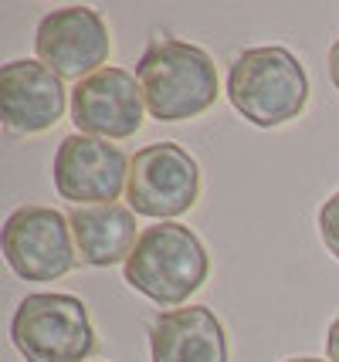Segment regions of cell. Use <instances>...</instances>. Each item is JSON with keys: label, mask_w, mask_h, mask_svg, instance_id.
<instances>
[{"label": "cell", "mask_w": 339, "mask_h": 362, "mask_svg": "<svg viewBox=\"0 0 339 362\" xmlns=\"http://www.w3.org/2000/svg\"><path fill=\"white\" fill-rule=\"evenodd\" d=\"M146 112L160 122L197 119L217 102V64L204 47L177 37H153L136 64Z\"/></svg>", "instance_id": "obj_1"}, {"label": "cell", "mask_w": 339, "mask_h": 362, "mask_svg": "<svg viewBox=\"0 0 339 362\" xmlns=\"http://www.w3.org/2000/svg\"><path fill=\"white\" fill-rule=\"evenodd\" d=\"M207 271L210 257L200 237L177 221H163L139 234L122 278L160 308H177L207 281Z\"/></svg>", "instance_id": "obj_2"}, {"label": "cell", "mask_w": 339, "mask_h": 362, "mask_svg": "<svg viewBox=\"0 0 339 362\" xmlns=\"http://www.w3.org/2000/svg\"><path fill=\"white\" fill-rule=\"evenodd\" d=\"M227 98L251 126H285L306 112L309 75L289 47H248L231 62Z\"/></svg>", "instance_id": "obj_3"}, {"label": "cell", "mask_w": 339, "mask_h": 362, "mask_svg": "<svg viewBox=\"0 0 339 362\" xmlns=\"http://www.w3.org/2000/svg\"><path fill=\"white\" fill-rule=\"evenodd\" d=\"M11 339L24 362H85L96 349L85 301L58 291H38L21 301L11 318Z\"/></svg>", "instance_id": "obj_4"}, {"label": "cell", "mask_w": 339, "mask_h": 362, "mask_svg": "<svg viewBox=\"0 0 339 362\" xmlns=\"http://www.w3.org/2000/svg\"><path fill=\"white\" fill-rule=\"evenodd\" d=\"M200 197V166L177 142L143 146L130 159L126 200L130 210L153 221H173L187 214Z\"/></svg>", "instance_id": "obj_5"}, {"label": "cell", "mask_w": 339, "mask_h": 362, "mask_svg": "<svg viewBox=\"0 0 339 362\" xmlns=\"http://www.w3.org/2000/svg\"><path fill=\"white\" fill-rule=\"evenodd\" d=\"M4 261L24 281H58L79 264L68 214L54 206H21L4 223Z\"/></svg>", "instance_id": "obj_6"}, {"label": "cell", "mask_w": 339, "mask_h": 362, "mask_svg": "<svg viewBox=\"0 0 339 362\" xmlns=\"http://www.w3.org/2000/svg\"><path fill=\"white\" fill-rule=\"evenodd\" d=\"M34 51L38 62L48 64L58 78L85 81L109 62V28L92 7H58L41 17L34 31Z\"/></svg>", "instance_id": "obj_7"}, {"label": "cell", "mask_w": 339, "mask_h": 362, "mask_svg": "<svg viewBox=\"0 0 339 362\" xmlns=\"http://www.w3.org/2000/svg\"><path fill=\"white\" fill-rule=\"evenodd\" d=\"M130 183V159L105 139L92 136H65L54 153V189L75 206L115 204Z\"/></svg>", "instance_id": "obj_8"}, {"label": "cell", "mask_w": 339, "mask_h": 362, "mask_svg": "<svg viewBox=\"0 0 339 362\" xmlns=\"http://www.w3.org/2000/svg\"><path fill=\"white\" fill-rule=\"evenodd\" d=\"M143 88L126 68H102L71 88V122L92 139H130L143 126Z\"/></svg>", "instance_id": "obj_9"}, {"label": "cell", "mask_w": 339, "mask_h": 362, "mask_svg": "<svg viewBox=\"0 0 339 362\" xmlns=\"http://www.w3.org/2000/svg\"><path fill=\"white\" fill-rule=\"evenodd\" d=\"M0 115L11 132H45L65 115V81L31 58L7 62L0 68Z\"/></svg>", "instance_id": "obj_10"}, {"label": "cell", "mask_w": 339, "mask_h": 362, "mask_svg": "<svg viewBox=\"0 0 339 362\" xmlns=\"http://www.w3.org/2000/svg\"><path fill=\"white\" fill-rule=\"evenodd\" d=\"M153 362H227L224 325L207 305L173 308L153 318L149 325Z\"/></svg>", "instance_id": "obj_11"}, {"label": "cell", "mask_w": 339, "mask_h": 362, "mask_svg": "<svg viewBox=\"0 0 339 362\" xmlns=\"http://www.w3.org/2000/svg\"><path fill=\"white\" fill-rule=\"evenodd\" d=\"M75 251L85 264L92 268H113L126 264L132 247H136V214L122 204H102V206H75L68 210Z\"/></svg>", "instance_id": "obj_12"}, {"label": "cell", "mask_w": 339, "mask_h": 362, "mask_svg": "<svg viewBox=\"0 0 339 362\" xmlns=\"http://www.w3.org/2000/svg\"><path fill=\"white\" fill-rule=\"evenodd\" d=\"M319 234H323L326 247L339 257V189L319 206Z\"/></svg>", "instance_id": "obj_13"}, {"label": "cell", "mask_w": 339, "mask_h": 362, "mask_svg": "<svg viewBox=\"0 0 339 362\" xmlns=\"http://www.w3.org/2000/svg\"><path fill=\"white\" fill-rule=\"evenodd\" d=\"M326 356H329V362H339V315L333 318V325L326 332Z\"/></svg>", "instance_id": "obj_14"}, {"label": "cell", "mask_w": 339, "mask_h": 362, "mask_svg": "<svg viewBox=\"0 0 339 362\" xmlns=\"http://www.w3.org/2000/svg\"><path fill=\"white\" fill-rule=\"evenodd\" d=\"M329 78H333V85H336V92H339V37H336V45L329 47Z\"/></svg>", "instance_id": "obj_15"}, {"label": "cell", "mask_w": 339, "mask_h": 362, "mask_svg": "<svg viewBox=\"0 0 339 362\" xmlns=\"http://www.w3.org/2000/svg\"><path fill=\"white\" fill-rule=\"evenodd\" d=\"M285 362H323V359H312V356H299V359H285Z\"/></svg>", "instance_id": "obj_16"}]
</instances>
